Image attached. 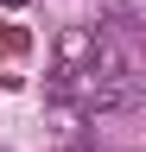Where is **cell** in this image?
Masks as SVG:
<instances>
[{
	"instance_id": "obj_2",
	"label": "cell",
	"mask_w": 146,
	"mask_h": 152,
	"mask_svg": "<svg viewBox=\"0 0 146 152\" xmlns=\"http://www.w3.org/2000/svg\"><path fill=\"white\" fill-rule=\"evenodd\" d=\"M0 51H13V57H19V51H26V32H19V26H7V32H0Z\"/></svg>"
},
{
	"instance_id": "obj_1",
	"label": "cell",
	"mask_w": 146,
	"mask_h": 152,
	"mask_svg": "<svg viewBox=\"0 0 146 152\" xmlns=\"http://www.w3.org/2000/svg\"><path fill=\"white\" fill-rule=\"evenodd\" d=\"M95 38H102V32H89V26L57 32V57H64V70H83L89 57H95Z\"/></svg>"
}]
</instances>
